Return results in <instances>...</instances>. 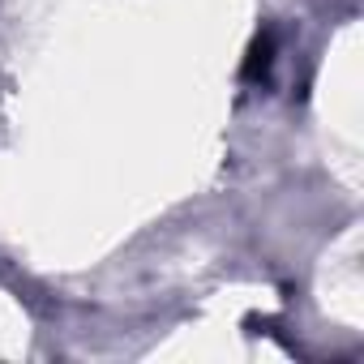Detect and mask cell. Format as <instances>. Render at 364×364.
Listing matches in <instances>:
<instances>
[{
    "mask_svg": "<svg viewBox=\"0 0 364 364\" xmlns=\"http://www.w3.org/2000/svg\"><path fill=\"white\" fill-rule=\"evenodd\" d=\"M266 65H270V35L253 43V52H249V65H245V73H249V77H257V73H266Z\"/></svg>",
    "mask_w": 364,
    "mask_h": 364,
    "instance_id": "6da1fadb",
    "label": "cell"
}]
</instances>
